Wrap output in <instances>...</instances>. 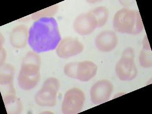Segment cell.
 I'll return each mask as SVG.
<instances>
[{"mask_svg":"<svg viewBox=\"0 0 152 114\" xmlns=\"http://www.w3.org/2000/svg\"><path fill=\"white\" fill-rule=\"evenodd\" d=\"M61 39L58 23L53 17L40 18L28 31V44L36 53L55 50Z\"/></svg>","mask_w":152,"mask_h":114,"instance_id":"cell-1","label":"cell"},{"mask_svg":"<svg viewBox=\"0 0 152 114\" xmlns=\"http://www.w3.org/2000/svg\"><path fill=\"white\" fill-rule=\"evenodd\" d=\"M40 58L33 52H29L23 60L18 77L21 89L29 90L37 85L40 79Z\"/></svg>","mask_w":152,"mask_h":114,"instance_id":"cell-2","label":"cell"},{"mask_svg":"<svg viewBox=\"0 0 152 114\" xmlns=\"http://www.w3.org/2000/svg\"><path fill=\"white\" fill-rule=\"evenodd\" d=\"M113 28L116 31L129 34H139L144 25L139 12L123 8L116 12L113 21Z\"/></svg>","mask_w":152,"mask_h":114,"instance_id":"cell-3","label":"cell"},{"mask_svg":"<svg viewBox=\"0 0 152 114\" xmlns=\"http://www.w3.org/2000/svg\"><path fill=\"white\" fill-rule=\"evenodd\" d=\"M107 19L108 16L106 11L97 7L88 13L77 16L74 23V28L79 34L87 35L97 28L104 26Z\"/></svg>","mask_w":152,"mask_h":114,"instance_id":"cell-4","label":"cell"},{"mask_svg":"<svg viewBox=\"0 0 152 114\" xmlns=\"http://www.w3.org/2000/svg\"><path fill=\"white\" fill-rule=\"evenodd\" d=\"M97 70L96 64L91 61L68 63L64 69L66 76L82 82L91 80L96 75Z\"/></svg>","mask_w":152,"mask_h":114,"instance_id":"cell-5","label":"cell"},{"mask_svg":"<svg viewBox=\"0 0 152 114\" xmlns=\"http://www.w3.org/2000/svg\"><path fill=\"white\" fill-rule=\"evenodd\" d=\"M134 50L131 48H128L123 52L115 67V72L119 80L127 81L137 77V69L134 62Z\"/></svg>","mask_w":152,"mask_h":114,"instance_id":"cell-6","label":"cell"},{"mask_svg":"<svg viewBox=\"0 0 152 114\" xmlns=\"http://www.w3.org/2000/svg\"><path fill=\"white\" fill-rule=\"evenodd\" d=\"M60 82L58 79L51 77L45 81L43 85L35 96L36 103L42 107H52L56 104L57 96Z\"/></svg>","mask_w":152,"mask_h":114,"instance_id":"cell-7","label":"cell"},{"mask_svg":"<svg viewBox=\"0 0 152 114\" xmlns=\"http://www.w3.org/2000/svg\"><path fill=\"white\" fill-rule=\"evenodd\" d=\"M85 100L84 93L77 88L68 90L64 96L62 112L64 114H76L83 108Z\"/></svg>","mask_w":152,"mask_h":114,"instance_id":"cell-8","label":"cell"},{"mask_svg":"<svg viewBox=\"0 0 152 114\" xmlns=\"http://www.w3.org/2000/svg\"><path fill=\"white\" fill-rule=\"evenodd\" d=\"M113 90L112 83L108 80H101L95 83L90 90V99L95 104H101L107 101Z\"/></svg>","mask_w":152,"mask_h":114,"instance_id":"cell-9","label":"cell"},{"mask_svg":"<svg viewBox=\"0 0 152 114\" xmlns=\"http://www.w3.org/2000/svg\"><path fill=\"white\" fill-rule=\"evenodd\" d=\"M84 50V45L76 38H65L60 42L56 50L58 57L67 58L80 53Z\"/></svg>","mask_w":152,"mask_h":114,"instance_id":"cell-10","label":"cell"},{"mask_svg":"<svg viewBox=\"0 0 152 114\" xmlns=\"http://www.w3.org/2000/svg\"><path fill=\"white\" fill-rule=\"evenodd\" d=\"M118 44V38L113 31H104L97 35L96 45L102 52H109L115 49Z\"/></svg>","mask_w":152,"mask_h":114,"instance_id":"cell-11","label":"cell"},{"mask_svg":"<svg viewBox=\"0 0 152 114\" xmlns=\"http://www.w3.org/2000/svg\"><path fill=\"white\" fill-rule=\"evenodd\" d=\"M27 28L26 26L20 25L14 28L11 33V44L14 47L20 48L25 46L27 39Z\"/></svg>","mask_w":152,"mask_h":114,"instance_id":"cell-12","label":"cell"},{"mask_svg":"<svg viewBox=\"0 0 152 114\" xmlns=\"http://www.w3.org/2000/svg\"><path fill=\"white\" fill-rule=\"evenodd\" d=\"M148 42L147 38L144 39L143 48L139 56L140 65L144 68H150L152 65V52Z\"/></svg>","mask_w":152,"mask_h":114,"instance_id":"cell-13","label":"cell"}]
</instances>
